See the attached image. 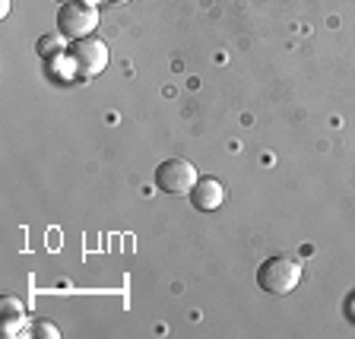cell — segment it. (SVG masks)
<instances>
[{"label":"cell","instance_id":"1","mask_svg":"<svg viewBox=\"0 0 355 339\" xmlns=\"http://www.w3.org/2000/svg\"><path fill=\"white\" fill-rule=\"evenodd\" d=\"M298 282H302V263L292 257L273 254L257 266V286L266 295H288Z\"/></svg>","mask_w":355,"mask_h":339},{"label":"cell","instance_id":"2","mask_svg":"<svg viewBox=\"0 0 355 339\" xmlns=\"http://www.w3.org/2000/svg\"><path fill=\"white\" fill-rule=\"evenodd\" d=\"M67 60H70L76 76L92 80V76H98L105 67H108V44L96 35L76 38V42H70V48H67Z\"/></svg>","mask_w":355,"mask_h":339},{"label":"cell","instance_id":"3","mask_svg":"<svg viewBox=\"0 0 355 339\" xmlns=\"http://www.w3.org/2000/svg\"><path fill=\"white\" fill-rule=\"evenodd\" d=\"M98 26V10L83 3V0H70V3H60L58 10V32L67 42H76V38L92 35Z\"/></svg>","mask_w":355,"mask_h":339},{"label":"cell","instance_id":"4","mask_svg":"<svg viewBox=\"0 0 355 339\" xmlns=\"http://www.w3.org/2000/svg\"><path fill=\"white\" fill-rule=\"evenodd\" d=\"M197 168L187 159H165V162L155 165V187L171 197H181V193H191V187L197 184Z\"/></svg>","mask_w":355,"mask_h":339},{"label":"cell","instance_id":"5","mask_svg":"<svg viewBox=\"0 0 355 339\" xmlns=\"http://www.w3.org/2000/svg\"><path fill=\"white\" fill-rule=\"evenodd\" d=\"M191 207L197 209V213H213V209H219L222 203H225V187H222L219 177H197V184L191 187Z\"/></svg>","mask_w":355,"mask_h":339},{"label":"cell","instance_id":"6","mask_svg":"<svg viewBox=\"0 0 355 339\" xmlns=\"http://www.w3.org/2000/svg\"><path fill=\"white\" fill-rule=\"evenodd\" d=\"M67 38L60 35V32H48V35H42L35 42V51L42 54L44 60H54V58H60V54H67V48H70V44H64Z\"/></svg>","mask_w":355,"mask_h":339},{"label":"cell","instance_id":"7","mask_svg":"<svg viewBox=\"0 0 355 339\" xmlns=\"http://www.w3.org/2000/svg\"><path fill=\"white\" fill-rule=\"evenodd\" d=\"M0 311H3V318H26V308H22V302L16 295H3Z\"/></svg>","mask_w":355,"mask_h":339},{"label":"cell","instance_id":"8","mask_svg":"<svg viewBox=\"0 0 355 339\" xmlns=\"http://www.w3.org/2000/svg\"><path fill=\"white\" fill-rule=\"evenodd\" d=\"M29 333H32V336H38V339H58L60 336V330L54 324H48V320H35Z\"/></svg>","mask_w":355,"mask_h":339},{"label":"cell","instance_id":"9","mask_svg":"<svg viewBox=\"0 0 355 339\" xmlns=\"http://www.w3.org/2000/svg\"><path fill=\"white\" fill-rule=\"evenodd\" d=\"M26 327H29L26 318H3V336H19Z\"/></svg>","mask_w":355,"mask_h":339},{"label":"cell","instance_id":"10","mask_svg":"<svg viewBox=\"0 0 355 339\" xmlns=\"http://www.w3.org/2000/svg\"><path fill=\"white\" fill-rule=\"evenodd\" d=\"M10 13V0H0V16H7Z\"/></svg>","mask_w":355,"mask_h":339},{"label":"cell","instance_id":"11","mask_svg":"<svg viewBox=\"0 0 355 339\" xmlns=\"http://www.w3.org/2000/svg\"><path fill=\"white\" fill-rule=\"evenodd\" d=\"M83 3H89V7H98V3H102V0H83Z\"/></svg>","mask_w":355,"mask_h":339},{"label":"cell","instance_id":"12","mask_svg":"<svg viewBox=\"0 0 355 339\" xmlns=\"http://www.w3.org/2000/svg\"><path fill=\"white\" fill-rule=\"evenodd\" d=\"M111 3H127V0H111Z\"/></svg>","mask_w":355,"mask_h":339},{"label":"cell","instance_id":"13","mask_svg":"<svg viewBox=\"0 0 355 339\" xmlns=\"http://www.w3.org/2000/svg\"><path fill=\"white\" fill-rule=\"evenodd\" d=\"M58 3H70V0H58Z\"/></svg>","mask_w":355,"mask_h":339}]
</instances>
